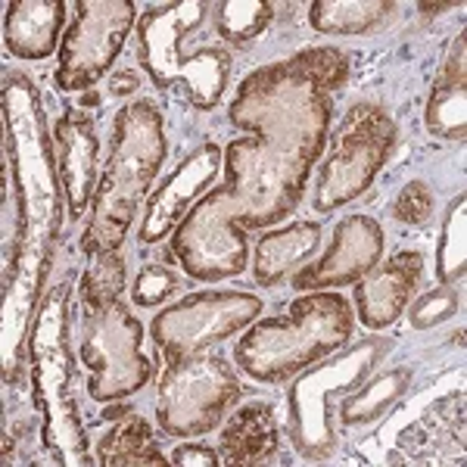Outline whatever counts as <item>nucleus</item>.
<instances>
[{
    "label": "nucleus",
    "mask_w": 467,
    "mask_h": 467,
    "mask_svg": "<svg viewBox=\"0 0 467 467\" xmlns=\"http://www.w3.org/2000/svg\"><path fill=\"white\" fill-rule=\"evenodd\" d=\"M271 19H275L271 0H222L213 6L215 35L234 47H246L255 41L271 26Z\"/></svg>",
    "instance_id": "a878e982"
},
{
    "label": "nucleus",
    "mask_w": 467,
    "mask_h": 467,
    "mask_svg": "<svg viewBox=\"0 0 467 467\" xmlns=\"http://www.w3.org/2000/svg\"><path fill=\"white\" fill-rule=\"evenodd\" d=\"M103 418H112L107 436L97 446V464L107 467H165L169 458H162L153 427L140 414H134L128 405H112L103 411Z\"/></svg>",
    "instance_id": "4be33fe9"
},
{
    "label": "nucleus",
    "mask_w": 467,
    "mask_h": 467,
    "mask_svg": "<svg viewBox=\"0 0 467 467\" xmlns=\"http://www.w3.org/2000/svg\"><path fill=\"white\" fill-rule=\"evenodd\" d=\"M66 22L63 0H16L6 4L4 44L19 59H44L57 50Z\"/></svg>",
    "instance_id": "aec40b11"
},
{
    "label": "nucleus",
    "mask_w": 467,
    "mask_h": 467,
    "mask_svg": "<svg viewBox=\"0 0 467 467\" xmlns=\"http://www.w3.org/2000/svg\"><path fill=\"white\" fill-rule=\"evenodd\" d=\"M321 244V224L315 222H296L287 228L268 231L255 244V259H253V275L255 284L262 287H275L284 281L290 268H296L299 262L308 259Z\"/></svg>",
    "instance_id": "5701e85b"
},
{
    "label": "nucleus",
    "mask_w": 467,
    "mask_h": 467,
    "mask_svg": "<svg viewBox=\"0 0 467 467\" xmlns=\"http://www.w3.org/2000/svg\"><path fill=\"white\" fill-rule=\"evenodd\" d=\"M178 287H181V277L171 268L144 265V268H140V275H138V281H134V290H131L134 306H140V308L162 306L171 293H178Z\"/></svg>",
    "instance_id": "c756f323"
},
{
    "label": "nucleus",
    "mask_w": 467,
    "mask_h": 467,
    "mask_svg": "<svg viewBox=\"0 0 467 467\" xmlns=\"http://www.w3.org/2000/svg\"><path fill=\"white\" fill-rule=\"evenodd\" d=\"M262 299L244 290H202L156 312L150 334L165 361L209 349L246 330L262 315Z\"/></svg>",
    "instance_id": "ddd939ff"
},
{
    "label": "nucleus",
    "mask_w": 467,
    "mask_h": 467,
    "mask_svg": "<svg viewBox=\"0 0 467 467\" xmlns=\"http://www.w3.org/2000/svg\"><path fill=\"white\" fill-rule=\"evenodd\" d=\"M393 10V0H315L308 22L321 35H368Z\"/></svg>",
    "instance_id": "b1692460"
},
{
    "label": "nucleus",
    "mask_w": 467,
    "mask_h": 467,
    "mask_svg": "<svg viewBox=\"0 0 467 467\" xmlns=\"http://www.w3.org/2000/svg\"><path fill=\"white\" fill-rule=\"evenodd\" d=\"M122 290H125V262H122V255H119V250L94 255L78 281L81 308L112 303V299L122 296Z\"/></svg>",
    "instance_id": "cd10ccee"
},
{
    "label": "nucleus",
    "mask_w": 467,
    "mask_h": 467,
    "mask_svg": "<svg viewBox=\"0 0 467 467\" xmlns=\"http://www.w3.org/2000/svg\"><path fill=\"white\" fill-rule=\"evenodd\" d=\"M169 464H184V467H191V464H200V467H215V464H222V458H218V451H215V449H209V446H193V442H187V446H178L175 451H171Z\"/></svg>",
    "instance_id": "2f4dec72"
},
{
    "label": "nucleus",
    "mask_w": 467,
    "mask_h": 467,
    "mask_svg": "<svg viewBox=\"0 0 467 467\" xmlns=\"http://www.w3.org/2000/svg\"><path fill=\"white\" fill-rule=\"evenodd\" d=\"M420 275H424V255L414 250H399L383 265H374L361 281H356L358 321L371 330L389 327L409 308Z\"/></svg>",
    "instance_id": "a211bd4d"
},
{
    "label": "nucleus",
    "mask_w": 467,
    "mask_h": 467,
    "mask_svg": "<svg viewBox=\"0 0 467 467\" xmlns=\"http://www.w3.org/2000/svg\"><path fill=\"white\" fill-rule=\"evenodd\" d=\"M467 197L458 193L442 218L440 246H436V277L440 284H458L467 268Z\"/></svg>",
    "instance_id": "bb28decb"
},
{
    "label": "nucleus",
    "mask_w": 467,
    "mask_h": 467,
    "mask_svg": "<svg viewBox=\"0 0 467 467\" xmlns=\"http://www.w3.org/2000/svg\"><path fill=\"white\" fill-rule=\"evenodd\" d=\"M427 128L442 140H464L467 134V37H455L446 63L427 100Z\"/></svg>",
    "instance_id": "412c9836"
},
{
    "label": "nucleus",
    "mask_w": 467,
    "mask_h": 467,
    "mask_svg": "<svg viewBox=\"0 0 467 467\" xmlns=\"http://www.w3.org/2000/svg\"><path fill=\"white\" fill-rule=\"evenodd\" d=\"M240 380L231 361L222 356H193L165 361V371L156 389V420L169 436H202L209 433L224 411L240 399Z\"/></svg>",
    "instance_id": "9d476101"
},
{
    "label": "nucleus",
    "mask_w": 467,
    "mask_h": 467,
    "mask_svg": "<svg viewBox=\"0 0 467 467\" xmlns=\"http://www.w3.org/2000/svg\"><path fill=\"white\" fill-rule=\"evenodd\" d=\"M213 6L206 0L150 6L134 28L138 63L150 81L200 112L218 107L231 78L228 47L202 41V28L213 22Z\"/></svg>",
    "instance_id": "7ed1b4c3"
},
{
    "label": "nucleus",
    "mask_w": 467,
    "mask_h": 467,
    "mask_svg": "<svg viewBox=\"0 0 467 467\" xmlns=\"http://www.w3.org/2000/svg\"><path fill=\"white\" fill-rule=\"evenodd\" d=\"M75 10V22L59 44L54 75L59 90L94 88L122 54L138 19V6L131 0H78Z\"/></svg>",
    "instance_id": "4468645a"
},
{
    "label": "nucleus",
    "mask_w": 467,
    "mask_h": 467,
    "mask_svg": "<svg viewBox=\"0 0 467 467\" xmlns=\"http://www.w3.org/2000/svg\"><path fill=\"white\" fill-rule=\"evenodd\" d=\"M356 315L334 290L299 296L287 315L259 321L234 346V361L259 383H287L315 361L340 352L352 337Z\"/></svg>",
    "instance_id": "39448f33"
},
{
    "label": "nucleus",
    "mask_w": 467,
    "mask_h": 467,
    "mask_svg": "<svg viewBox=\"0 0 467 467\" xmlns=\"http://www.w3.org/2000/svg\"><path fill=\"white\" fill-rule=\"evenodd\" d=\"M165 160V128L156 103H125L112 122L109 160L97 181L90 218L81 234V250L88 259L116 253L131 231L134 213L150 193Z\"/></svg>",
    "instance_id": "20e7f679"
},
{
    "label": "nucleus",
    "mask_w": 467,
    "mask_h": 467,
    "mask_svg": "<svg viewBox=\"0 0 467 467\" xmlns=\"http://www.w3.org/2000/svg\"><path fill=\"white\" fill-rule=\"evenodd\" d=\"M383 228L368 215H346L334 231V240L321 259L308 262L293 275V290H340L368 275L383 255Z\"/></svg>",
    "instance_id": "2eb2a0df"
},
{
    "label": "nucleus",
    "mask_w": 467,
    "mask_h": 467,
    "mask_svg": "<svg viewBox=\"0 0 467 467\" xmlns=\"http://www.w3.org/2000/svg\"><path fill=\"white\" fill-rule=\"evenodd\" d=\"M409 383H411L409 368H393V371H383L380 378L361 383L358 389H352V396L343 399L340 420L343 424H368V420L380 418L389 405L405 396Z\"/></svg>",
    "instance_id": "393cba45"
},
{
    "label": "nucleus",
    "mask_w": 467,
    "mask_h": 467,
    "mask_svg": "<svg viewBox=\"0 0 467 467\" xmlns=\"http://www.w3.org/2000/svg\"><path fill=\"white\" fill-rule=\"evenodd\" d=\"M54 147H57V171L63 187L66 206L72 218H81L90 209L97 193V153L100 140L94 131V119L85 109L69 107L54 125Z\"/></svg>",
    "instance_id": "f3484780"
},
{
    "label": "nucleus",
    "mask_w": 467,
    "mask_h": 467,
    "mask_svg": "<svg viewBox=\"0 0 467 467\" xmlns=\"http://www.w3.org/2000/svg\"><path fill=\"white\" fill-rule=\"evenodd\" d=\"M393 215L402 224H420L433 215V191L427 181H409L393 202Z\"/></svg>",
    "instance_id": "7c9ffc66"
},
{
    "label": "nucleus",
    "mask_w": 467,
    "mask_h": 467,
    "mask_svg": "<svg viewBox=\"0 0 467 467\" xmlns=\"http://www.w3.org/2000/svg\"><path fill=\"white\" fill-rule=\"evenodd\" d=\"M66 303L69 287L59 284L47 293L32 334V380L44 411V440L63 464H90L85 436L72 402V361L66 343Z\"/></svg>",
    "instance_id": "0eeeda50"
},
{
    "label": "nucleus",
    "mask_w": 467,
    "mask_h": 467,
    "mask_svg": "<svg viewBox=\"0 0 467 467\" xmlns=\"http://www.w3.org/2000/svg\"><path fill=\"white\" fill-rule=\"evenodd\" d=\"M81 361L90 371L88 396L94 402H116L150 380L144 327L122 299L81 308Z\"/></svg>",
    "instance_id": "6e6552de"
},
{
    "label": "nucleus",
    "mask_w": 467,
    "mask_h": 467,
    "mask_svg": "<svg viewBox=\"0 0 467 467\" xmlns=\"http://www.w3.org/2000/svg\"><path fill=\"white\" fill-rule=\"evenodd\" d=\"M224 184L237 200V224L244 231L271 228L299 206L312 169L277 160L259 140L237 138L224 147Z\"/></svg>",
    "instance_id": "9b49d317"
},
{
    "label": "nucleus",
    "mask_w": 467,
    "mask_h": 467,
    "mask_svg": "<svg viewBox=\"0 0 467 467\" xmlns=\"http://www.w3.org/2000/svg\"><path fill=\"white\" fill-rule=\"evenodd\" d=\"M222 150L215 144H202L187 160L178 162V169L160 184V191L150 193L144 222L138 228L140 244H160L169 234H175L181 218L191 213L193 200L209 193V184L222 169Z\"/></svg>",
    "instance_id": "dca6fc26"
},
{
    "label": "nucleus",
    "mask_w": 467,
    "mask_h": 467,
    "mask_svg": "<svg viewBox=\"0 0 467 467\" xmlns=\"http://www.w3.org/2000/svg\"><path fill=\"white\" fill-rule=\"evenodd\" d=\"M349 63L334 47H312L284 63L262 66L240 81L231 125L250 131L277 160L312 169L321 160L334 116V94Z\"/></svg>",
    "instance_id": "f257e3e1"
},
{
    "label": "nucleus",
    "mask_w": 467,
    "mask_h": 467,
    "mask_svg": "<svg viewBox=\"0 0 467 467\" xmlns=\"http://www.w3.org/2000/svg\"><path fill=\"white\" fill-rule=\"evenodd\" d=\"M393 349L389 337H365L346 352H334V358L315 361L287 393V433L290 442L306 462H327L337 449L330 402L334 396H346L368 380L378 361Z\"/></svg>",
    "instance_id": "423d86ee"
},
{
    "label": "nucleus",
    "mask_w": 467,
    "mask_h": 467,
    "mask_svg": "<svg viewBox=\"0 0 467 467\" xmlns=\"http://www.w3.org/2000/svg\"><path fill=\"white\" fill-rule=\"evenodd\" d=\"M4 119H6V153L19 171V234H16V265L28 262V281L37 293L44 271L50 265V246L57 240L59 215V171L57 150H50L44 131V112L37 90L26 75H6L4 88Z\"/></svg>",
    "instance_id": "f03ea898"
},
{
    "label": "nucleus",
    "mask_w": 467,
    "mask_h": 467,
    "mask_svg": "<svg viewBox=\"0 0 467 467\" xmlns=\"http://www.w3.org/2000/svg\"><path fill=\"white\" fill-rule=\"evenodd\" d=\"M171 253L197 281H228L250 262L246 231L237 224V200L228 184H218L193 202L171 234Z\"/></svg>",
    "instance_id": "f8f14e48"
},
{
    "label": "nucleus",
    "mask_w": 467,
    "mask_h": 467,
    "mask_svg": "<svg viewBox=\"0 0 467 467\" xmlns=\"http://www.w3.org/2000/svg\"><path fill=\"white\" fill-rule=\"evenodd\" d=\"M458 4H420V10L431 16V13H442V10H455Z\"/></svg>",
    "instance_id": "473e14b6"
},
{
    "label": "nucleus",
    "mask_w": 467,
    "mask_h": 467,
    "mask_svg": "<svg viewBox=\"0 0 467 467\" xmlns=\"http://www.w3.org/2000/svg\"><path fill=\"white\" fill-rule=\"evenodd\" d=\"M281 446V420L271 402H250L228 418L218 440V455L231 467L265 464Z\"/></svg>",
    "instance_id": "6ab92c4d"
},
{
    "label": "nucleus",
    "mask_w": 467,
    "mask_h": 467,
    "mask_svg": "<svg viewBox=\"0 0 467 467\" xmlns=\"http://www.w3.org/2000/svg\"><path fill=\"white\" fill-rule=\"evenodd\" d=\"M458 308H462V287H455V284H442L440 290L420 296L418 303L409 308V321H411L414 330H427V327H433V324L451 318Z\"/></svg>",
    "instance_id": "c85d7f7f"
},
{
    "label": "nucleus",
    "mask_w": 467,
    "mask_h": 467,
    "mask_svg": "<svg viewBox=\"0 0 467 467\" xmlns=\"http://www.w3.org/2000/svg\"><path fill=\"white\" fill-rule=\"evenodd\" d=\"M396 147V125L374 103L346 109L330 140V153L318 171L315 209L334 213L368 191Z\"/></svg>",
    "instance_id": "1a4fd4ad"
}]
</instances>
